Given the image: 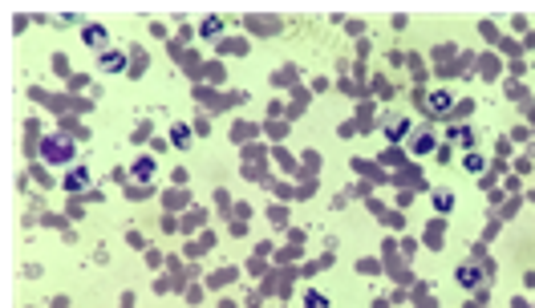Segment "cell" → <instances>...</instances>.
<instances>
[{"label": "cell", "mask_w": 535, "mask_h": 308, "mask_svg": "<svg viewBox=\"0 0 535 308\" xmlns=\"http://www.w3.org/2000/svg\"><path fill=\"white\" fill-rule=\"evenodd\" d=\"M118 65H122L118 53H101V69H118Z\"/></svg>", "instance_id": "6da1fadb"}, {"label": "cell", "mask_w": 535, "mask_h": 308, "mask_svg": "<svg viewBox=\"0 0 535 308\" xmlns=\"http://www.w3.org/2000/svg\"><path fill=\"white\" fill-rule=\"evenodd\" d=\"M85 178H89V175H85V170H73V175H69V191H77V187H85Z\"/></svg>", "instance_id": "7a4b0ae2"}, {"label": "cell", "mask_w": 535, "mask_h": 308, "mask_svg": "<svg viewBox=\"0 0 535 308\" xmlns=\"http://www.w3.org/2000/svg\"><path fill=\"white\" fill-rule=\"evenodd\" d=\"M434 203H438V207H442V211H446V207H450V203H454V195H446V191H442V195H434Z\"/></svg>", "instance_id": "3957f363"}]
</instances>
